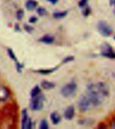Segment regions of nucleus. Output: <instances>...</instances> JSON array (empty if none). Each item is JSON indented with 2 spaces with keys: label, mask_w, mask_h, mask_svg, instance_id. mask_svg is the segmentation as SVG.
Returning <instances> with one entry per match:
<instances>
[{
  "label": "nucleus",
  "mask_w": 115,
  "mask_h": 129,
  "mask_svg": "<svg viewBox=\"0 0 115 129\" xmlns=\"http://www.w3.org/2000/svg\"><path fill=\"white\" fill-rule=\"evenodd\" d=\"M109 88L106 83L102 82L90 85L88 87L87 94L92 103L93 106H98L104 102L105 98L108 95Z\"/></svg>",
  "instance_id": "obj_1"
},
{
  "label": "nucleus",
  "mask_w": 115,
  "mask_h": 129,
  "mask_svg": "<svg viewBox=\"0 0 115 129\" xmlns=\"http://www.w3.org/2000/svg\"><path fill=\"white\" fill-rule=\"evenodd\" d=\"M77 90V85L74 82H71L65 85L61 91V94L64 97H70L74 94Z\"/></svg>",
  "instance_id": "obj_2"
},
{
  "label": "nucleus",
  "mask_w": 115,
  "mask_h": 129,
  "mask_svg": "<svg viewBox=\"0 0 115 129\" xmlns=\"http://www.w3.org/2000/svg\"><path fill=\"white\" fill-rule=\"evenodd\" d=\"M44 100L42 95H38L37 96L32 98V100L30 102V107L33 110H40L43 107Z\"/></svg>",
  "instance_id": "obj_3"
},
{
  "label": "nucleus",
  "mask_w": 115,
  "mask_h": 129,
  "mask_svg": "<svg viewBox=\"0 0 115 129\" xmlns=\"http://www.w3.org/2000/svg\"><path fill=\"white\" fill-rule=\"evenodd\" d=\"M93 106L90 99L88 95V94L85 95L83 96L81 98L79 102V108L81 112H85Z\"/></svg>",
  "instance_id": "obj_4"
},
{
  "label": "nucleus",
  "mask_w": 115,
  "mask_h": 129,
  "mask_svg": "<svg viewBox=\"0 0 115 129\" xmlns=\"http://www.w3.org/2000/svg\"><path fill=\"white\" fill-rule=\"evenodd\" d=\"M97 28L99 32L104 36H110L112 32V30L110 28V26H109L106 22L104 21L99 22L97 25Z\"/></svg>",
  "instance_id": "obj_5"
},
{
  "label": "nucleus",
  "mask_w": 115,
  "mask_h": 129,
  "mask_svg": "<svg viewBox=\"0 0 115 129\" xmlns=\"http://www.w3.org/2000/svg\"><path fill=\"white\" fill-rule=\"evenodd\" d=\"M32 127V122L28 117V112L26 110H23L22 111V128L23 129H30Z\"/></svg>",
  "instance_id": "obj_6"
},
{
  "label": "nucleus",
  "mask_w": 115,
  "mask_h": 129,
  "mask_svg": "<svg viewBox=\"0 0 115 129\" xmlns=\"http://www.w3.org/2000/svg\"><path fill=\"white\" fill-rule=\"evenodd\" d=\"M10 96V92L6 87L0 85V102H4Z\"/></svg>",
  "instance_id": "obj_7"
},
{
  "label": "nucleus",
  "mask_w": 115,
  "mask_h": 129,
  "mask_svg": "<svg viewBox=\"0 0 115 129\" xmlns=\"http://www.w3.org/2000/svg\"><path fill=\"white\" fill-rule=\"evenodd\" d=\"M102 55L108 58H115V52L112 50V48L108 44H105L104 48H103Z\"/></svg>",
  "instance_id": "obj_8"
},
{
  "label": "nucleus",
  "mask_w": 115,
  "mask_h": 129,
  "mask_svg": "<svg viewBox=\"0 0 115 129\" xmlns=\"http://www.w3.org/2000/svg\"><path fill=\"white\" fill-rule=\"evenodd\" d=\"M75 115V109L73 106H71L66 109L64 112V116L67 120H71Z\"/></svg>",
  "instance_id": "obj_9"
},
{
  "label": "nucleus",
  "mask_w": 115,
  "mask_h": 129,
  "mask_svg": "<svg viewBox=\"0 0 115 129\" xmlns=\"http://www.w3.org/2000/svg\"><path fill=\"white\" fill-rule=\"evenodd\" d=\"M38 3L35 0H28L25 4V7L29 11H32L36 8Z\"/></svg>",
  "instance_id": "obj_10"
},
{
  "label": "nucleus",
  "mask_w": 115,
  "mask_h": 129,
  "mask_svg": "<svg viewBox=\"0 0 115 129\" xmlns=\"http://www.w3.org/2000/svg\"><path fill=\"white\" fill-rule=\"evenodd\" d=\"M54 40V37H52L50 35H45V36L41 37L39 39V41L40 42L44 43V44H51V43L53 42Z\"/></svg>",
  "instance_id": "obj_11"
},
{
  "label": "nucleus",
  "mask_w": 115,
  "mask_h": 129,
  "mask_svg": "<svg viewBox=\"0 0 115 129\" xmlns=\"http://www.w3.org/2000/svg\"><path fill=\"white\" fill-rule=\"evenodd\" d=\"M50 120L53 124H57L60 122L61 116L56 112H54L50 114Z\"/></svg>",
  "instance_id": "obj_12"
},
{
  "label": "nucleus",
  "mask_w": 115,
  "mask_h": 129,
  "mask_svg": "<svg viewBox=\"0 0 115 129\" xmlns=\"http://www.w3.org/2000/svg\"><path fill=\"white\" fill-rule=\"evenodd\" d=\"M41 86L44 89H50L54 88V84L53 83L49 82V81H43L41 83Z\"/></svg>",
  "instance_id": "obj_13"
},
{
  "label": "nucleus",
  "mask_w": 115,
  "mask_h": 129,
  "mask_svg": "<svg viewBox=\"0 0 115 129\" xmlns=\"http://www.w3.org/2000/svg\"><path fill=\"white\" fill-rule=\"evenodd\" d=\"M40 87L38 86V85H36L34 87V88L32 89V91H30V96L31 98H34V97L37 96L38 95L40 94Z\"/></svg>",
  "instance_id": "obj_14"
},
{
  "label": "nucleus",
  "mask_w": 115,
  "mask_h": 129,
  "mask_svg": "<svg viewBox=\"0 0 115 129\" xmlns=\"http://www.w3.org/2000/svg\"><path fill=\"white\" fill-rule=\"evenodd\" d=\"M67 14V11H64V12H55L54 14H52V16L54 18H57V19H59V18H63L65 17Z\"/></svg>",
  "instance_id": "obj_15"
},
{
  "label": "nucleus",
  "mask_w": 115,
  "mask_h": 129,
  "mask_svg": "<svg viewBox=\"0 0 115 129\" xmlns=\"http://www.w3.org/2000/svg\"><path fill=\"white\" fill-rule=\"evenodd\" d=\"M48 124L47 121L45 120V119H43L41 120L40 124V126H39V128L40 129H47L48 128Z\"/></svg>",
  "instance_id": "obj_16"
},
{
  "label": "nucleus",
  "mask_w": 115,
  "mask_h": 129,
  "mask_svg": "<svg viewBox=\"0 0 115 129\" xmlns=\"http://www.w3.org/2000/svg\"><path fill=\"white\" fill-rule=\"evenodd\" d=\"M24 10H18L16 12V18L18 19V20H22L23 17H24Z\"/></svg>",
  "instance_id": "obj_17"
},
{
  "label": "nucleus",
  "mask_w": 115,
  "mask_h": 129,
  "mask_svg": "<svg viewBox=\"0 0 115 129\" xmlns=\"http://www.w3.org/2000/svg\"><path fill=\"white\" fill-rule=\"evenodd\" d=\"M56 69V68L52 69H40L38 71V72L40 74H49L50 73L53 72Z\"/></svg>",
  "instance_id": "obj_18"
},
{
  "label": "nucleus",
  "mask_w": 115,
  "mask_h": 129,
  "mask_svg": "<svg viewBox=\"0 0 115 129\" xmlns=\"http://www.w3.org/2000/svg\"><path fill=\"white\" fill-rule=\"evenodd\" d=\"M37 14L40 16H44L46 14V10L44 8H38L37 9Z\"/></svg>",
  "instance_id": "obj_19"
},
{
  "label": "nucleus",
  "mask_w": 115,
  "mask_h": 129,
  "mask_svg": "<svg viewBox=\"0 0 115 129\" xmlns=\"http://www.w3.org/2000/svg\"><path fill=\"white\" fill-rule=\"evenodd\" d=\"M8 54H9L10 57L12 58V59H13V60H15V61H16V60H17V58H16V55H15V54L14 53V52L12 51V50H11V49H8Z\"/></svg>",
  "instance_id": "obj_20"
},
{
  "label": "nucleus",
  "mask_w": 115,
  "mask_h": 129,
  "mask_svg": "<svg viewBox=\"0 0 115 129\" xmlns=\"http://www.w3.org/2000/svg\"><path fill=\"white\" fill-rule=\"evenodd\" d=\"M90 14V8H86L83 12V15L84 16H89Z\"/></svg>",
  "instance_id": "obj_21"
},
{
  "label": "nucleus",
  "mask_w": 115,
  "mask_h": 129,
  "mask_svg": "<svg viewBox=\"0 0 115 129\" xmlns=\"http://www.w3.org/2000/svg\"><path fill=\"white\" fill-rule=\"evenodd\" d=\"M87 2H88V0H80L79 2V6L80 8H83V7H84L85 6Z\"/></svg>",
  "instance_id": "obj_22"
},
{
  "label": "nucleus",
  "mask_w": 115,
  "mask_h": 129,
  "mask_svg": "<svg viewBox=\"0 0 115 129\" xmlns=\"http://www.w3.org/2000/svg\"><path fill=\"white\" fill-rule=\"evenodd\" d=\"M74 59V57L73 56H68V57H67V58H64V60L63 62H69V61H71Z\"/></svg>",
  "instance_id": "obj_23"
},
{
  "label": "nucleus",
  "mask_w": 115,
  "mask_h": 129,
  "mask_svg": "<svg viewBox=\"0 0 115 129\" xmlns=\"http://www.w3.org/2000/svg\"><path fill=\"white\" fill-rule=\"evenodd\" d=\"M36 21H37V18H36V17H34V16H32V17H31V18L29 19V22H30V23H35Z\"/></svg>",
  "instance_id": "obj_24"
},
{
  "label": "nucleus",
  "mask_w": 115,
  "mask_h": 129,
  "mask_svg": "<svg viewBox=\"0 0 115 129\" xmlns=\"http://www.w3.org/2000/svg\"><path fill=\"white\" fill-rule=\"evenodd\" d=\"M25 30H26V31H28V32H31V30H32V28H31L30 26H25Z\"/></svg>",
  "instance_id": "obj_25"
},
{
  "label": "nucleus",
  "mask_w": 115,
  "mask_h": 129,
  "mask_svg": "<svg viewBox=\"0 0 115 129\" xmlns=\"http://www.w3.org/2000/svg\"><path fill=\"white\" fill-rule=\"evenodd\" d=\"M111 128H115V118H114V120L111 123Z\"/></svg>",
  "instance_id": "obj_26"
},
{
  "label": "nucleus",
  "mask_w": 115,
  "mask_h": 129,
  "mask_svg": "<svg viewBox=\"0 0 115 129\" xmlns=\"http://www.w3.org/2000/svg\"><path fill=\"white\" fill-rule=\"evenodd\" d=\"M48 2H50V4H55L57 3V2H58V0H47Z\"/></svg>",
  "instance_id": "obj_27"
},
{
  "label": "nucleus",
  "mask_w": 115,
  "mask_h": 129,
  "mask_svg": "<svg viewBox=\"0 0 115 129\" xmlns=\"http://www.w3.org/2000/svg\"><path fill=\"white\" fill-rule=\"evenodd\" d=\"M114 4H115V0H114Z\"/></svg>",
  "instance_id": "obj_28"
},
{
  "label": "nucleus",
  "mask_w": 115,
  "mask_h": 129,
  "mask_svg": "<svg viewBox=\"0 0 115 129\" xmlns=\"http://www.w3.org/2000/svg\"><path fill=\"white\" fill-rule=\"evenodd\" d=\"M114 40H115V36H114Z\"/></svg>",
  "instance_id": "obj_29"
},
{
  "label": "nucleus",
  "mask_w": 115,
  "mask_h": 129,
  "mask_svg": "<svg viewBox=\"0 0 115 129\" xmlns=\"http://www.w3.org/2000/svg\"><path fill=\"white\" fill-rule=\"evenodd\" d=\"M114 77H115V75H114Z\"/></svg>",
  "instance_id": "obj_30"
}]
</instances>
